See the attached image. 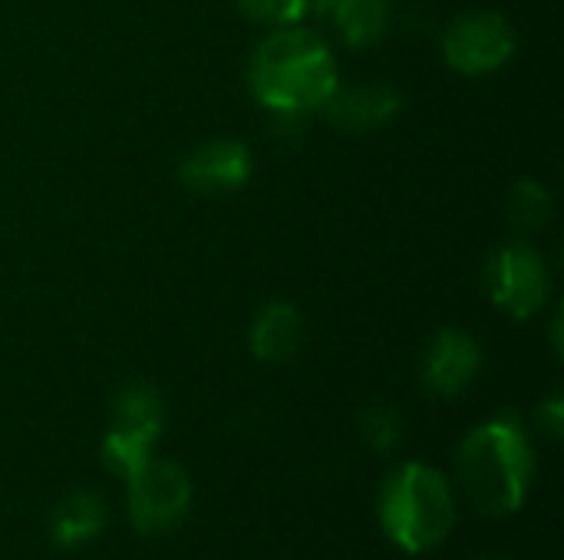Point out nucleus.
Instances as JSON below:
<instances>
[{
    "instance_id": "nucleus-1",
    "label": "nucleus",
    "mask_w": 564,
    "mask_h": 560,
    "mask_svg": "<svg viewBox=\"0 0 564 560\" xmlns=\"http://www.w3.org/2000/svg\"><path fill=\"white\" fill-rule=\"evenodd\" d=\"M535 455L512 416L492 419L459 446V482L476 512L489 518L516 515L525 505Z\"/></svg>"
},
{
    "instance_id": "nucleus-2",
    "label": "nucleus",
    "mask_w": 564,
    "mask_h": 560,
    "mask_svg": "<svg viewBox=\"0 0 564 560\" xmlns=\"http://www.w3.org/2000/svg\"><path fill=\"white\" fill-rule=\"evenodd\" d=\"M251 86L268 109H321L337 92V66L317 33L281 30L268 36L254 53Z\"/></svg>"
},
{
    "instance_id": "nucleus-3",
    "label": "nucleus",
    "mask_w": 564,
    "mask_h": 560,
    "mask_svg": "<svg viewBox=\"0 0 564 560\" xmlns=\"http://www.w3.org/2000/svg\"><path fill=\"white\" fill-rule=\"evenodd\" d=\"M380 525L406 554L436 551L456 525V502L443 472L423 462L397 469L380 495Z\"/></svg>"
},
{
    "instance_id": "nucleus-4",
    "label": "nucleus",
    "mask_w": 564,
    "mask_h": 560,
    "mask_svg": "<svg viewBox=\"0 0 564 560\" xmlns=\"http://www.w3.org/2000/svg\"><path fill=\"white\" fill-rule=\"evenodd\" d=\"M129 482V518L142 535H162L185 521L192 505V479L178 462L149 459Z\"/></svg>"
},
{
    "instance_id": "nucleus-5",
    "label": "nucleus",
    "mask_w": 564,
    "mask_h": 560,
    "mask_svg": "<svg viewBox=\"0 0 564 560\" xmlns=\"http://www.w3.org/2000/svg\"><path fill=\"white\" fill-rule=\"evenodd\" d=\"M492 300L516 320H529L549 297V271L535 248L509 244L489 257L486 267Z\"/></svg>"
},
{
    "instance_id": "nucleus-6",
    "label": "nucleus",
    "mask_w": 564,
    "mask_h": 560,
    "mask_svg": "<svg viewBox=\"0 0 564 560\" xmlns=\"http://www.w3.org/2000/svg\"><path fill=\"white\" fill-rule=\"evenodd\" d=\"M443 53H446L449 66L466 76L492 73L516 53L512 23L502 13L459 17L443 36Z\"/></svg>"
},
{
    "instance_id": "nucleus-7",
    "label": "nucleus",
    "mask_w": 564,
    "mask_h": 560,
    "mask_svg": "<svg viewBox=\"0 0 564 560\" xmlns=\"http://www.w3.org/2000/svg\"><path fill=\"white\" fill-rule=\"evenodd\" d=\"M178 175L195 191H235L251 175V152L231 139L208 142L182 162Z\"/></svg>"
},
{
    "instance_id": "nucleus-8",
    "label": "nucleus",
    "mask_w": 564,
    "mask_h": 560,
    "mask_svg": "<svg viewBox=\"0 0 564 560\" xmlns=\"http://www.w3.org/2000/svg\"><path fill=\"white\" fill-rule=\"evenodd\" d=\"M479 343L463 330H443L426 356V386L436 396H459L479 373Z\"/></svg>"
},
{
    "instance_id": "nucleus-9",
    "label": "nucleus",
    "mask_w": 564,
    "mask_h": 560,
    "mask_svg": "<svg viewBox=\"0 0 564 560\" xmlns=\"http://www.w3.org/2000/svg\"><path fill=\"white\" fill-rule=\"evenodd\" d=\"M301 314L291 304H268L251 323V353L264 363H284L301 347Z\"/></svg>"
},
{
    "instance_id": "nucleus-10",
    "label": "nucleus",
    "mask_w": 564,
    "mask_h": 560,
    "mask_svg": "<svg viewBox=\"0 0 564 560\" xmlns=\"http://www.w3.org/2000/svg\"><path fill=\"white\" fill-rule=\"evenodd\" d=\"M106 525V508L99 502V495L93 492H73L59 502V508L53 512L50 521V535L56 548H83L86 541H93Z\"/></svg>"
},
{
    "instance_id": "nucleus-11",
    "label": "nucleus",
    "mask_w": 564,
    "mask_h": 560,
    "mask_svg": "<svg viewBox=\"0 0 564 560\" xmlns=\"http://www.w3.org/2000/svg\"><path fill=\"white\" fill-rule=\"evenodd\" d=\"M327 116L354 132H367L380 122H387L390 116H397L400 109V96L393 89H354V92H334L324 102Z\"/></svg>"
},
{
    "instance_id": "nucleus-12",
    "label": "nucleus",
    "mask_w": 564,
    "mask_h": 560,
    "mask_svg": "<svg viewBox=\"0 0 564 560\" xmlns=\"http://www.w3.org/2000/svg\"><path fill=\"white\" fill-rule=\"evenodd\" d=\"M334 13L350 46H370L390 26V0H337Z\"/></svg>"
},
{
    "instance_id": "nucleus-13",
    "label": "nucleus",
    "mask_w": 564,
    "mask_h": 560,
    "mask_svg": "<svg viewBox=\"0 0 564 560\" xmlns=\"http://www.w3.org/2000/svg\"><path fill=\"white\" fill-rule=\"evenodd\" d=\"M116 429H132V432H145L152 439H159L162 432V399L152 386L145 383H132L116 396Z\"/></svg>"
},
{
    "instance_id": "nucleus-14",
    "label": "nucleus",
    "mask_w": 564,
    "mask_h": 560,
    "mask_svg": "<svg viewBox=\"0 0 564 560\" xmlns=\"http://www.w3.org/2000/svg\"><path fill=\"white\" fill-rule=\"evenodd\" d=\"M152 446L155 439L145 432H132V429H109V436L102 439V462L109 472L132 479L149 459H152Z\"/></svg>"
},
{
    "instance_id": "nucleus-15",
    "label": "nucleus",
    "mask_w": 564,
    "mask_h": 560,
    "mask_svg": "<svg viewBox=\"0 0 564 560\" xmlns=\"http://www.w3.org/2000/svg\"><path fill=\"white\" fill-rule=\"evenodd\" d=\"M509 218L519 228H542L552 218V195L535 182H522L509 198Z\"/></svg>"
},
{
    "instance_id": "nucleus-16",
    "label": "nucleus",
    "mask_w": 564,
    "mask_h": 560,
    "mask_svg": "<svg viewBox=\"0 0 564 560\" xmlns=\"http://www.w3.org/2000/svg\"><path fill=\"white\" fill-rule=\"evenodd\" d=\"M360 429H364V439L370 442V449H377V452H390L400 442V419L383 406L367 409L360 419Z\"/></svg>"
},
{
    "instance_id": "nucleus-17",
    "label": "nucleus",
    "mask_w": 564,
    "mask_h": 560,
    "mask_svg": "<svg viewBox=\"0 0 564 560\" xmlns=\"http://www.w3.org/2000/svg\"><path fill=\"white\" fill-rule=\"evenodd\" d=\"M311 0H241V7L261 23H294L307 13Z\"/></svg>"
},
{
    "instance_id": "nucleus-18",
    "label": "nucleus",
    "mask_w": 564,
    "mask_h": 560,
    "mask_svg": "<svg viewBox=\"0 0 564 560\" xmlns=\"http://www.w3.org/2000/svg\"><path fill=\"white\" fill-rule=\"evenodd\" d=\"M562 399L555 396V399H549L542 409H539V422L545 426V432H549V439H558L562 436Z\"/></svg>"
},
{
    "instance_id": "nucleus-19",
    "label": "nucleus",
    "mask_w": 564,
    "mask_h": 560,
    "mask_svg": "<svg viewBox=\"0 0 564 560\" xmlns=\"http://www.w3.org/2000/svg\"><path fill=\"white\" fill-rule=\"evenodd\" d=\"M311 3H314L321 13H327V10H334V3H337V0H311Z\"/></svg>"
},
{
    "instance_id": "nucleus-20",
    "label": "nucleus",
    "mask_w": 564,
    "mask_h": 560,
    "mask_svg": "<svg viewBox=\"0 0 564 560\" xmlns=\"http://www.w3.org/2000/svg\"><path fill=\"white\" fill-rule=\"evenodd\" d=\"M489 560H506V558H489Z\"/></svg>"
}]
</instances>
